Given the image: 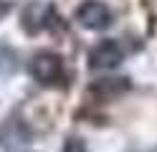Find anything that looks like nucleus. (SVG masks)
<instances>
[{
    "instance_id": "obj_1",
    "label": "nucleus",
    "mask_w": 157,
    "mask_h": 152,
    "mask_svg": "<svg viewBox=\"0 0 157 152\" xmlns=\"http://www.w3.org/2000/svg\"><path fill=\"white\" fill-rule=\"evenodd\" d=\"M28 71H31V76L41 86H53L66 74L63 58L58 53H53V51H38V53H33L31 64H28Z\"/></svg>"
},
{
    "instance_id": "obj_2",
    "label": "nucleus",
    "mask_w": 157,
    "mask_h": 152,
    "mask_svg": "<svg viewBox=\"0 0 157 152\" xmlns=\"http://www.w3.org/2000/svg\"><path fill=\"white\" fill-rule=\"evenodd\" d=\"M74 18H76V23L81 28H86V30H106L112 25V20H114L109 5L101 3V0H84V3L76 8Z\"/></svg>"
},
{
    "instance_id": "obj_3",
    "label": "nucleus",
    "mask_w": 157,
    "mask_h": 152,
    "mask_svg": "<svg viewBox=\"0 0 157 152\" xmlns=\"http://www.w3.org/2000/svg\"><path fill=\"white\" fill-rule=\"evenodd\" d=\"M124 61V48L119 41H114V38H104L99 41L91 51H89V66L91 68H114V66H119Z\"/></svg>"
},
{
    "instance_id": "obj_4",
    "label": "nucleus",
    "mask_w": 157,
    "mask_h": 152,
    "mask_svg": "<svg viewBox=\"0 0 157 152\" xmlns=\"http://www.w3.org/2000/svg\"><path fill=\"white\" fill-rule=\"evenodd\" d=\"M28 139H31V129L18 117H8L0 124V147L3 150H18V147L28 145Z\"/></svg>"
},
{
    "instance_id": "obj_5",
    "label": "nucleus",
    "mask_w": 157,
    "mask_h": 152,
    "mask_svg": "<svg viewBox=\"0 0 157 152\" xmlns=\"http://www.w3.org/2000/svg\"><path fill=\"white\" fill-rule=\"evenodd\" d=\"M124 91H129V79H124V76H119V79H99V81H94L89 86V94H94L96 99H104V101L122 96Z\"/></svg>"
},
{
    "instance_id": "obj_6",
    "label": "nucleus",
    "mask_w": 157,
    "mask_h": 152,
    "mask_svg": "<svg viewBox=\"0 0 157 152\" xmlns=\"http://www.w3.org/2000/svg\"><path fill=\"white\" fill-rule=\"evenodd\" d=\"M61 152H89V147H86V142H84V139H78V137H68Z\"/></svg>"
},
{
    "instance_id": "obj_7",
    "label": "nucleus",
    "mask_w": 157,
    "mask_h": 152,
    "mask_svg": "<svg viewBox=\"0 0 157 152\" xmlns=\"http://www.w3.org/2000/svg\"><path fill=\"white\" fill-rule=\"evenodd\" d=\"M155 152H157V150H155Z\"/></svg>"
}]
</instances>
